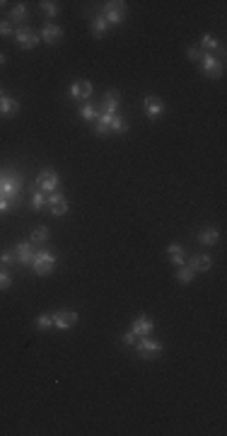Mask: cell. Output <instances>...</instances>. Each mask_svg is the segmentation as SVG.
Returning a JSON list of instances; mask_svg holds the SVG:
<instances>
[{
  "mask_svg": "<svg viewBox=\"0 0 227 436\" xmlns=\"http://www.w3.org/2000/svg\"><path fill=\"white\" fill-rule=\"evenodd\" d=\"M20 192H22V174H17L15 170H2L0 172V194L17 201Z\"/></svg>",
  "mask_w": 227,
  "mask_h": 436,
  "instance_id": "1",
  "label": "cell"
},
{
  "mask_svg": "<svg viewBox=\"0 0 227 436\" xmlns=\"http://www.w3.org/2000/svg\"><path fill=\"white\" fill-rule=\"evenodd\" d=\"M56 262H58V257L51 252V250H39V252H34L31 267H34V271H36L39 276H49V274L54 271Z\"/></svg>",
  "mask_w": 227,
  "mask_h": 436,
  "instance_id": "2",
  "label": "cell"
},
{
  "mask_svg": "<svg viewBox=\"0 0 227 436\" xmlns=\"http://www.w3.org/2000/svg\"><path fill=\"white\" fill-rule=\"evenodd\" d=\"M126 2L123 0H109V2H104V20H107V25H121L123 22V17H126Z\"/></svg>",
  "mask_w": 227,
  "mask_h": 436,
  "instance_id": "3",
  "label": "cell"
},
{
  "mask_svg": "<svg viewBox=\"0 0 227 436\" xmlns=\"http://www.w3.org/2000/svg\"><path fill=\"white\" fill-rule=\"evenodd\" d=\"M36 187H39V192H56L58 187H60V179H58V174L54 172V170H41L39 172V177H36Z\"/></svg>",
  "mask_w": 227,
  "mask_h": 436,
  "instance_id": "4",
  "label": "cell"
},
{
  "mask_svg": "<svg viewBox=\"0 0 227 436\" xmlns=\"http://www.w3.org/2000/svg\"><path fill=\"white\" fill-rule=\"evenodd\" d=\"M200 70L210 78H220L223 75V61L215 58L213 54H203L200 56Z\"/></svg>",
  "mask_w": 227,
  "mask_h": 436,
  "instance_id": "5",
  "label": "cell"
},
{
  "mask_svg": "<svg viewBox=\"0 0 227 436\" xmlns=\"http://www.w3.org/2000/svg\"><path fill=\"white\" fill-rule=\"evenodd\" d=\"M15 39H17V46H20V49H25V51L34 49V46L39 44V34H36L34 29H29V27L17 29V32H15Z\"/></svg>",
  "mask_w": 227,
  "mask_h": 436,
  "instance_id": "6",
  "label": "cell"
},
{
  "mask_svg": "<svg viewBox=\"0 0 227 436\" xmlns=\"http://www.w3.org/2000/svg\"><path fill=\"white\" fill-rule=\"evenodd\" d=\"M138 354H141L142 359H157L162 354V344L155 342V339H150V337H141L138 339Z\"/></svg>",
  "mask_w": 227,
  "mask_h": 436,
  "instance_id": "7",
  "label": "cell"
},
{
  "mask_svg": "<svg viewBox=\"0 0 227 436\" xmlns=\"http://www.w3.org/2000/svg\"><path fill=\"white\" fill-rule=\"evenodd\" d=\"M142 109H145V114L150 116V119H160L162 112H165V102H162L157 95H147V97L142 100Z\"/></svg>",
  "mask_w": 227,
  "mask_h": 436,
  "instance_id": "8",
  "label": "cell"
},
{
  "mask_svg": "<svg viewBox=\"0 0 227 436\" xmlns=\"http://www.w3.org/2000/svg\"><path fill=\"white\" fill-rule=\"evenodd\" d=\"M75 322H78V313H73V310H58V313H54V327H58V330H70Z\"/></svg>",
  "mask_w": 227,
  "mask_h": 436,
  "instance_id": "9",
  "label": "cell"
},
{
  "mask_svg": "<svg viewBox=\"0 0 227 436\" xmlns=\"http://www.w3.org/2000/svg\"><path fill=\"white\" fill-rule=\"evenodd\" d=\"M46 206H49V211H51L54 216H65V213H68V199H65L63 194H51V197H46Z\"/></svg>",
  "mask_w": 227,
  "mask_h": 436,
  "instance_id": "10",
  "label": "cell"
},
{
  "mask_svg": "<svg viewBox=\"0 0 227 436\" xmlns=\"http://www.w3.org/2000/svg\"><path fill=\"white\" fill-rule=\"evenodd\" d=\"M60 39H63V29L58 27V25H44V29H41V41L44 44L54 46Z\"/></svg>",
  "mask_w": 227,
  "mask_h": 436,
  "instance_id": "11",
  "label": "cell"
},
{
  "mask_svg": "<svg viewBox=\"0 0 227 436\" xmlns=\"http://www.w3.org/2000/svg\"><path fill=\"white\" fill-rule=\"evenodd\" d=\"M131 330L136 332V337L141 339V337H147L152 330H155V322L150 318H145V315H141V318H136L133 320V325H131Z\"/></svg>",
  "mask_w": 227,
  "mask_h": 436,
  "instance_id": "12",
  "label": "cell"
},
{
  "mask_svg": "<svg viewBox=\"0 0 227 436\" xmlns=\"http://www.w3.org/2000/svg\"><path fill=\"white\" fill-rule=\"evenodd\" d=\"M70 97H75V100H89L92 97V83L89 80H75L70 85Z\"/></svg>",
  "mask_w": 227,
  "mask_h": 436,
  "instance_id": "13",
  "label": "cell"
},
{
  "mask_svg": "<svg viewBox=\"0 0 227 436\" xmlns=\"http://www.w3.org/2000/svg\"><path fill=\"white\" fill-rule=\"evenodd\" d=\"M15 257L20 264H31L34 262V250H31V242H20L15 247Z\"/></svg>",
  "mask_w": 227,
  "mask_h": 436,
  "instance_id": "14",
  "label": "cell"
},
{
  "mask_svg": "<svg viewBox=\"0 0 227 436\" xmlns=\"http://www.w3.org/2000/svg\"><path fill=\"white\" fill-rule=\"evenodd\" d=\"M118 100H121V95H118L116 90H109V92L104 95V109H102V112L114 116L118 112Z\"/></svg>",
  "mask_w": 227,
  "mask_h": 436,
  "instance_id": "15",
  "label": "cell"
},
{
  "mask_svg": "<svg viewBox=\"0 0 227 436\" xmlns=\"http://www.w3.org/2000/svg\"><path fill=\"white\" fill-rule=\"evenodd\" d=\"M17 109H20V102H17V100H12V97H7V95L0 97V114L12 116Z\"/></svg>",
  "mask_w": 227,
  "mask_h": 436,
  "instance_id": "16",
  "label": "cell"
},
{
  "mask_svg": "<svg viewBox=\"0 0 227 436\" xmlns=\"http://www.w3.org/2000/svg\"><path fill=\"white\" fill-rule=\"evenodd\" d=\"M210 264H213V262H210V257H208V255H194V257H191V262H189V267H191L194 271H208V269H210Z\"/></svg>",
  "mask_w": 227,
  "mask_h": 436,
  "instance_id": "17",
  "label": "cell"
},
{
  "mask_svg": "<svg viewBox=\"0 0 227 436\" xmlns=\"http://www.w3.org/2000/svg\"><path fill=\"white\" fill-rule=\"evenodd\" d=\"M167 255H170L171 264H176V267H181V264L186 262V252H184L181 245H170V247H167Z\"/></svg>",
  "mask_w": 227,
  "mask_h": 436,
  "instance_id": "18",
  "label": "cell"
},
{
  "mask_svg": "<svg viewBox=\"0 0 227 436\" xmlns=\"http://www.w3.org/2000/svg\"><path fill=\"white\" fill-rule=\"evenodd\" d=\"M218 237H220V233L215 231V228H203L199 233V242L200 245H215L218 242Z\"/></svg>",
  "mask_w": 227,
  "mask_h": 436,
  "instance_id": "19",
  "label": "cell"
},
{
  "mask_svg": "<svg viewBox=\"0 0 227 436\" xmlns=\"http://www.w3.org/2000/svg\"><path fill=\"white\" fill-rule=\"evenodd\" d=\"M194 276H196V271H194L189 264H181V267H179V271H176L179 284H191V281H194Z\"/></svg>",
  "mask_w": 227,
  "mask_h": 436,
  "instance_id": "20",
  "label": "cell"
},
{
  "mask_svg": "<svg viewBox=\"0 0 227 436\" xmlns=\"http://www.w3.org/2000/svg\"><path fill=\"white\" fill-rule=\"evenodd\" d=\"M107 27H109V25H107L104 15H99V17H94V20H92V34H94L97 39H99V36H104Z\"/></svg>",
  "mask_w": 227,
  "mask_h": 436,
  "instance_id": "21",
  "label": "cell"
},
{
  "mask_svg": "<svg viewBox=\"0 0 227 436\" xmlns=\"http://www.w3.org/2000/svg\"><path fill=\"white\" fill-rule=\"evenodd\" d=\"M27 20V5H17V7H12V12H10V22H25Z\"/></svg>",
  "mask_w": 227,
  "mask_h": 436,
  "instance_id": "22",
  "label": "cell"
},
{
  "mask_svg": "<svg viewBox=\"0 0 227 436\" xmlns=\"http://www.w3.org/2000/svg\"><path fill=\"white\" fill-rule=\"evenodd\" d=\"M46 240H49V228H46V226H36V228L31 231V242L39 245V242H46Z\"/></svg>",
  "mask_w": 227,
  "mask_h": 436,
  "instance_id": "23",
  "label": "cell"
},
{
  "mask_svg": "<svg viewBox=\"0 0 227 436\" xmlns=\"http://www.w3.org/2000/svg\"><path fill=\"white\" fill-rule=\"evenodd\" d=\"M36 327L39 330H51L54 327V313H44L36 318Z\"/></svg>",
  "mask_w": 227,
  "mask_h": 436,
  "instance_id": "24",
  "label": "cell"
},
{
  "mask_svg": "<svg viewBox=\"0 0 227 436\" xmlns=\"http://www.w3.org/2000/svg\"><path fill=\"white\" fill-rule=\"evenodd\" d=\"M200 46H203L205 51H215L220 44H218V39H215L213 34H203V39H200Z\"/></svg>",
  "mask_w": 227,
  "mask_h": 436,
  "instance_id": "25",
  "label": "cell"
},
{
  "mask_svg": "<svg viewBox=\"0 0 227 436\" xmlns=\"http://www.w3.org/2000/svg\"><path fill=\"white\" fill-rule=\"evenodd\" d=\"M39 7H41L49 17H56L58 12H60V5H58V2H54V0H46V2H41Z\"/></svg>",
  "mask_w": 227,
  "mask_h": 436,
  "instance_id": "26",
  "label": "cell"
},
{
  "mask_svg": "<svg viewBox=\"0 0 227 436\" xmlns=\"http://www.w3.org/2000/svg\"><path fill=\"white\" fill-rule=\"evenodd\" d=\"M80 116L85 119V121H97V116H99V112L92 107V104H85L83 109H80Z\"/></svg>",
  "mask_w": 227,
  "mask_h": 436,
  "instance_id": "27",
  "label": "cell"
},
{
  "mask_svg": "<svg viewBox=\"0 0 227 436\" xmlns=\"http://www.w3.org/2000/svg\"><path fill=\"white\" fill-rule=\"evenodd\" d=\"M31 208H36V211L46 208V197H44L41 192H34V194H31Z\"/></svg>",
  "mask_w": 227,
  "mask_h": 436,
  "instance_id": "28",
  "label": "cell"
},
{
  "mask_svg": "<svg viewBox=\"0 0 227 436\" xmlns=\"http://www.w3.org/2000/svg\"><path fill=\"white\" fill-rule=\"evenodd\" d=\"M112 131H116V134H123V131H128V124L121 119V116L116 114L114 116V121H112Z\"/></svg>",
  "mask_w": 227,
  "mask_h": 436,
  "instance_id": "29",
  "label": "cell"
},
{
  "mask_svg": "<svg viewBox=\"0 0 227 436\" xmlns=\"http://www.w3.org/2000/svg\"><path fill=\"white\" fill-rule=\"evenodd\" d=\"M15 29H12V22L10 20H0V36H12Z\"/></svg>",
  "mask_w": 227,
  "mask_h": 436,
  "instance_id": "30",
  "label": "cell"
},
{
  "mask_svg": "<svg viewBox=\"0 0 227 436\" xmlns=\"http://www.w3.org/2000/svg\"><path fill=\"white\" fill-rule=\"evenodd\" d=\"M15 203H17L15 199H7V197H2V194H0V213H7Z\"/></svg>",
  "mask_w": 227,
  "mask_h": 436,
  "instance_id": "31",
  "label": "cell"
},
{
  "mask_svg": "<svg viewBox=\"0 0 227 436\" xmlns=\"http://www.w3.org/2000/svg\"><path fill=\"white\" fill-rule=\"evenodd\" d=\"M121 339H123V344H126V347H133L138 337H136V332H133V330H128V332H123V335H121Z\"/></svg>",
  "mask_w": 227,
  "mask_h": 436,
  "instance_id": "32",
  "label": "cell"
},
{
  "mask_svg": "<svg viewBox=\"0 0 227 436\" xmlns=\"http://www.w3.org/2000/svg\"><path fill=\"white\" fill-rule=\"evenodd\" d=\"M0 262H2V264H15V262H17V257H15V250H5V252L0 255Z\"/></svg>",
  "mask_w": 227,
  "mask_h": 436,
  "instance_id": "33",
  "label": "cell"
},
{
  "mask_svg": "<svg viewBox=\"0 0 227 436\" xmlns=\"http://www.w3.org/2000/svg\"><path fill=\"white\" fill-rule=\"evenodd\" d=\"M10 284H12V276H10L7 271H2V269H0V291L10 289Z\"/></svg>",
  "mask_w": 227,
  "mask_h": 436,
  "instance_id": "34",
  "label": "cell"
},
{
  "mask_svg": "<svg viewBox=\"0 0 227 436\" xmlns=\"http://www.w3.org/2000/svg\"><path fill=\"white\" fill-rule=\"evenodd\" d=\"M186 56L191 58V61H200V56H203V54H200L196 46H189V49H186Z\"/></svg>",
  "mask_w": 227,
  "mask_h": 436,
  "instance_id": "35",
  "label": "cell"
},
{
  "mask_svg": "<svg viewBox=\"0 0 227 436\" xmlns=\"http://www.w3.org/2000/svg\"><path fill=\"white\" fill-rule=\"evenodd\" d=\"M0 66H5V54H0Z\"/></svg>",
  "mask_w": 227,
  "mask_h": 436,
  "instance_id": "36",
  "label": "cell"
},
{
  "mask_svg": "<svg viewBox=\"0 0 227 436\" xmlns=\"http://www.w3.org/2000/svg\"><path fill=\"white\" fill-rule=\"evenodd\" d=\"M5 5H7V2H5V0H0V10H2V7H5Z\"/></svg>",
  "mask_w": 227,
  "mask_h": 436,
  "instance_id": "37",
  "label": "cell"
},
{
  "mask_svg": "<svg viewBox=\"0 0 227 436\" xmlns=\"http://www.w3.org/2000/svg\"><path fill=\"white\" fill-rule=\"evenodd\" d=\"M0 97H2V92H0Z\"/></svg>",
  "mask_w": 227,
  "mask_h": 436,
  "instance_id": "38",
  "label": "cell"
}]
</instances>
